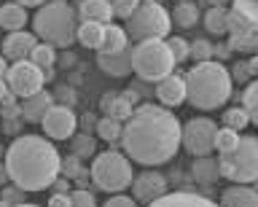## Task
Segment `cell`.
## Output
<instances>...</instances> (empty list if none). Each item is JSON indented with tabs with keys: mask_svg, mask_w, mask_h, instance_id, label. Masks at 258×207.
<instances>
[{
	"mask_svg": "<svg viewBox=\"0 0 258 207\" xmlns=\"http://www.w3.org/2000/svg\"><path fill=\"white\" fill-rule=\"evenodd\" d=\"M121 148L132 162L151 170L156 164L172 162L183 148V126L169 108L145 102L124 121Z\"/></svg>",
	"mask_w": 258,
	"mask_h": 207,
	"instance_id": "cell-1",
	"label": "cell"
},
{
	"mask_svg": "<svg viewBox=\"0 0 258 207\" xmlns=\"http://www.w3.org/2000/svg\"><path fill=\"white\" fill-rule=\"evenodd\" d=\"M6 167L14 186L22 191H43L59 178L62 156L43 134H19L6 148Z\"/></svg>",
	"mask_w": 258,
	"mask_h": 207,
	"instance_id": "cell-2",
	"label": "cell"
},
{
	"mask_svg": "<svg viewBox=\"0 0 258 207\" xmlns=\"http://www.w3.org/2000/svg\"><path fill=\"white\" fill-rule=\"evenodd\" d=\"M188 86V102L199 110H215L223 108L231 97V73L221 62H197L185 73Z\"/></svg>",
	"mask_w": 258,
	"mask_h": 207,
	"instance_id": "cell-3",
	"label": "cell"
},
{
	"mask_svg": "<svg viewBox=\"0 0 258 207\" xmlns=\"http://www.w3.org/2000/svg\"><path fill=\"white\" fill-rule=\"evenodd\" d=\"M32 30L40 38V43L48 46H59V49H68V46L76 41L78 35V22H76V11L70 9L64 0H54V3L40 6V11L32 19Z\"/></svg>",
	"mask_w": 258,
	"mask_h": 207,
	"instance_id": "cell-4",
	"label": "cell"
},
{
	"mask_svg": "<svg viewBox=\"0 0 258 207\" xmlns=\"http://www.w3.org/2000/svg\"><path fill=\"white\" fill-rule=\"evenodd\" d=\"M172 49L164 38H153V41H140L132 49V73H137L143 81H164L175 70Z\"/></svg>",
	"mask_w": 258,
	"mask_h": 207,
	"instance_id": "cell-5",
	"label": "cell"
},
{
	"mask_svg": "<svg viewBox=\"0 0 258 207\" xmlns=\"http://www.w3.org/2000/svg\"><path fill=\"white\" fill-rule=\"evenodd\" d=\"M129 162L132 159L126 154H121V151H102V154L94 156L89 178L94 180L97 188L108 191V194H121L135 180V172H132V164Z\"/></svg>",
	"mask_w": 258,
	"mask_h": 207,
	"instance_id": "cell-6",
	"label": "cell"
},
{
	"mask_svg": "<svg viewBox=\"0 0 258 207\" xmlns=\"http://www.w3.org/2000/svg\"><path fill=\"white\" fill-rule=\"evenodd\" d=\"M221 172L223 178H229L231 183H258V137L245 134L239 140V146L231 154H223L221 159Z\"/></svg>",
	"mask_w": 258,
	"mask_h": 207,
	"instance_id": "cell-7",
	"label": "cell"
},
{
	"mask_svg": "<svg viewBox=\"0 0 258 207\" xmlns=\"http://www.w3.org/2000/svg\"><path fill=\"white\" fill-rule=\"evenodd\" d=\"M172 27V14L161 3H140L137 11L129 17V38L132 41H153V38H164Z\"/></svg>",
	"mask_w": 258,
	"mask_h": 207,
	"instance_id": "cell-8",
	"label": "cell"
},
{
	"mask_svg": "<svg viewBox=\"0 0 258 207\" xmlns=\"http://www.w3.org/2000/svg\"><path fill=\"white\" fill-rule=\"evenodd\" d=\"M221 126H215L213 118L207 116H197L183 126V151L191 154L194 159L199 156H210L215 151V134Z\"/></svg>",
	"mask_w": 258,
	"mask_h": 207,
	"instance_id": "cell-9",
	"label": "cell"
},
{
	"mask_svg": "<svg viewBox=\"0 0 258 207\" xmlns=\"http://www.w3.org/2000/svg\"><path fill=\"white\" fill-rule=\"evenodd\" d=\"M46 76L48 73H43L38 65H32L30 59H22V62H14V65L8 67L6 84H8V92L11 94L27 100V97H32V94L43 92V84L48 81Z\"/></svg>",
	"mask_w": 258,
	"mask_h": 207,
	"instance_id": "cell-10",
	"label": "cell"
},
{
	"mask_svg": "<svg viewBox=\"0 0 258 207\" xmlns=\"http://www.w3.org/2000/svg\"><path fill=\"white\" fill-rule=\"evenodd\" d=\"M40 124H43V134L48 140H73V137H76L78 118H76V113H73L70 108L51 105Z\"/></svg>",
	"mask_w": 258,
	"mask_h": 207,
	"instance_id": "cell-11",
	"label": "cell"
},
{
	"mask_svg": "<svg viewBox=\"0 0 258 207\" xmlns=\"http://www.w3.org/2000/svg\"><path fill=\"white\" fill-rule=\"evenodd\" d=\"M167 178L156 170H143L140 175H135L132 180V196L143 204H153L161 196H167Z\"/></svg>",
	"mask_w": 258,
	"mask_h": 207,
	"instance_id": "cell-12",
	"label": "cell"
},
{
	"mask_svg": "<svg viewBox=\"0 0 258 207\" xmlns=\"http://www.w3.org/2000/svg\"><path fill=\"white\" fill-rule=\"evenodd\" d=\"M156 100L161 102L164 108H180L185 100H188V86H185V76H169L164 78V81H159L156 84Z\"/></svg>",
	"mask_w": 258,
	"mask_h": 207,
	"instance_id": "cell-13",
	"label": "cell"
},
{
	"mask_svg": "<svg viewBox=\"0 0 258 207\" xmlns=\"http://www.w3.org/2000/svg\"><path fill=\"white\" fill-rule=\"evenodd\" d=\"M38 46V35L35 33H8L6 41H3V57L11 59V62H22V59H30V54L35 51Z\"/></svg>",
	"mask_w": 258,
	"mask_h": 207,
	"instance_id": "cell-14",
	"label": "cell"
},
{
	"mask_svg": "<svg viewBox=\"0 0 258 207\" xmlns=\"http://www.w3.org/2000/svg\"><path fill=\"white\" fill-rule=\"evenodd\" d=\"M132 105H135V94L132 92H108V94H102V100H100L102 113L116 118V121H121V124L135 113Z\"/></svg>",
	"mask_w": 258,
	"mask_h": 207,
	"instance_id": "cell-15",
	"label": "cell"
},
{
	"mask_svg": "<svg viewBox=\"0 0 258 207\" xmlns=\"http://www.w3.org/2000/svg\"><path fill=\"white\" fill-rule=\"evenodd\" d=\"M97 65H100V70H105V73L113 76V78H124V76L132 73V49L113 51V54L100 51L97 54Z\"/></svg>",
	"mask_w": 258,
	"mask_h": 207,
	"instance_id": "cell-16",
	"label": "cell"
},
{
	"mask_svg": "<svg viewBox=\"0 0 258 207\" xmlns=\"http://www.w3.org/2000/svg\"><path fill=\"white\" fill-rule=\"evenodd\" d=\"M51 105H54V97H51V94H48V92H38V94H32V97L22 100L19 116L24 118V121H30V124H40Z\"/></svg>",
	"mask_w": 258,
	"mask_h": 207,
	"instance_id": "cell-17",
	"label": "cell"
},
{
	"mask_svg": "<svg viewBox=\"0 0 258 207\" xmlns=\"http://www.w3.org/2000/svg\"><path fill=\"white\" fill-rule=\"evenodd\" d=\"M148 207H221V204H215L213 199L202 194H194V191H172V194L161 196L159 202H153Z\"/></svg>",
	"mask_w": 258,
	"mask_h": 207,
	"instance_id": "cell-18",
	"label": "cell"
},
{
	"mask_svg": "<svg viewBox=\"0 0 258 207\" xmlns=\"http://www.w3.org/2000/svg\"><path fill=\"white\" fill-rule=\"evenodd\" d=\"M78 17H81V22H100V25H110L113 6H110V0H81V3H78Z\"/></svg>",
	"mask_w": 258,
	"mask_h": 207,
	"instance_id": "cell-19",
	"label": "cell"
},
{
	"mask_svg": "<svg viewBox=\"0 0 258 207\" xmlns=\"http://www.w3.org/2000/svg\"><path fill=\"white\" fill-rule=\"evenodd\" d=\"M191 175L199 186H213V183H218L223 178L221 162H218V159H210V156H199V159H194V164H191Z\"/></svg>",
	"mask_w": 258,
	"mask_h": 207,
	"instance_id": "cell-20",
	"label": "cell"
},
{
	"mask_svg": "<svg viewBox=\"0 0 258 207\" xmlns=\"http://www.w3.org/2000/svg\"><path fill=\"white\" fill-rule=\"evenodd\" d=\"M221 207H258V191L250 186H229L221 194Z\"/></svg>",
	"mask_w": 258,
	"mask_h": 207,
	"instance_id": "cell-21",
	"label": "cell"
},
{
	"mask_svg": "<svg viewBox=\"0 0 258 207\" xmlns=\"http://www.w3.org/2000/svg\"><path fill=\"white\" fill-rule=\"evenodd\" d=\"M24 25H27V9H24V6H19L16 0L0 6V27L3 30L19 33V30H24Z\"/></svg>",
	"mask_w": 258,
	"mask_h": 207,
	"instance_id": "cell-22",
	"label": "cell"
},
{
	"mask_svg": "<svg viewBox=\"0 0 258 207\" xmlns=\"http://www.w3.org/2000/svg\"><path fill=\"white\" fill-rule=\"evenodd\" d=\"M105 27L108 25H100V22H81L76 41L84 46V49H97L100 51L102 43H105Z\"/></svg>",
	"mask_w": 258,
	"mask_h": 207,
	"instance_id": "cell-23",
	"label": "cell"
},
{
	"mask_svg": "<svg viewBox=\"0 0 258 207\" xmlns=\"http://www.w3.org/2000/svg\"><path fill=\"white\" fill-rule=\"evenodd\" d=\"M124 49H129V33L118 25H108L105 27V43L100 51L113 54V51H124Z\"/></svg>",
	"mask_w": 258,
	"mask_h": 207,
	"instance_id": "cell-24",
	"label": "cell"
},
{
	"mask_svg": "<svg viewBox=\"0 0 258 207\" xmlns=\"http://www.w3.org/2000/svg\"><path fill=\"white\" fill-rule=\"evenodd\" d=\"M229 14L226 9H215V6H210L207 14H205V27L210 35H226L229 33Z\"/></svg>",
	"mask_w": 258,
	"mask_h": 207,
	"instance_id": "cell-25",
	"label": "cell"
},
{
	"mask_svg": "<svg viewBox=\"0 0 258 207\" xmlns=\"http://www.w3.org/2000/svg\"><path fill=\"white\" fill-rule=\"evenodd\" d=\"M172 22L180 30H188L194 27L199 22V9H197V3H177L175 6V11H172Z\"/></svg>",
	"mask_w": 258,
	"mask_h": 207,
	"instance_id": "cell-26",
	"label": "cell"
},
{
	"mask_svg": "<svg viewBox=\"0 0 258 207\" xmlns=\"http://www.w3.org/2000/svg\"><path fill=\"white\" fill-rule=\"evenodd\" d=\"M239 140H242V134L237 129H229V126H221L215 134V151H221V156L223 154H231L234 148L239 146Z\"/></svg>",
	"mask_w": 258,
	"mask_h": 207,
	"instance_id": "cell-27",
	"label": "cell"
},
{
	"mask_svg": "<svg viewBox=\"0 0 258 207\" xmlns=\"http://www.w3.org/2000/svg\"><path fill=\"white\" fill-rule=\"evenodd\" d=\"M97 134L108 143H116V140H121V134H124V124L116 121V118H110V116H105L97 121Z\"/></svg>",
	"mask_w": 258,
	"mask_h": 207,
	"instance_id": "cell-28",
	"label": "cell"
},
{
	"mask_svg": "<svg viewBox=\"0 0 258 207\" xmlns=\"http://www.w3.org/2000/svg\"><path fill=\"white\" fill-rule=\"evenodd\" d=\"M70 148H73V156H78L81 162H84V159L94 156V151H97V143H94V137H92V134L81 132V134H76V137H73Z\"/></svg>",
	"mask_w": 258,
	"mask_h": 207,
	"instance_id": "cell-29",
	"label": "cell"
},
{
	"mask_svg": "<svg viewBox=\"0 0 258 207\" xmlns=\"http://www.w3.org/2000/svg\"><path fill=\"white\" fill-rule=\"evenodd\" d=\"M54 46H48V43H38L35 46V51L30 54V62L32 65H38L40 70H43V73H48V70L54 67Z\"/></svg>",
	"mask_w": 258,
	"mask_h": 207,
	"instance_id": "cell-30",
	"label": "cell"
},
{
	"mask_svg": "<svg viewBox=\"0 0 258 207\" xmlns=\"http://www.w3.org/2000/svg\"><path fill=\"white\" fill-rule=\"evenodd\" d=\"M242 108L247 110L250 121L258 124V81L245 86V92H242Z\"/></svg>",
	"mask_w": 258,
	"mask_h": 207,
	"instance_id": "cell-31",
	"label": "cell"
},
{
	"mask_svg": "<svg viewBox=\"0 0 258 207\" xmlns=\"http://www.w3.org/2000/svg\"><path fill=\"white\" fill-rule=\"evenodd\" d=\"M247 124H250V116H247L245 108H229V110L223 113V126H229V129L242 132Z\"/></svg>",
	"mask_w": 258,
	"mask_h": 207,
	"instance_id": "cell-32",
	"label": "cell"
},
{
	"mask_svg": "<svg viewBox=\"0 0 258 207\" xmlns=\"http://www.w3.org/2000/svg\"><path fill=\"white\" fill-rule=\"evenodd\" d=\"M0 202H6L8 207H22L24 204V191L19 186H3V191H0Z\"/></svg>",
	"mask_w": 258,
	"mask_h": 207,
	"instance_id": "cell-33",
	"label": "cell"
},
{
	"mask_svg": "<svg viewBox=\"0 0 258 207\" xmlns=\"http://www.w3.org/2000/svg\"><path fill=\"white\" fill-rule=\"evenodd\" d=\"M113 17H118V19H126L137 11V6H140V0H113Z\"/></svg>",
	"mask_w": 258,
	"mask_h": 207,
	"instance_id": "cell-34",
	"label": "cell"
},
{
	"mask_svg": "<svg viewBox=\"0 0 258 207\" xmlns=\"http://www.w3.org/2000/svg\"><path fill=\"white\" fill-rule=\"evenodd\" d=\"M213 54H215L213 43L205 41V38H202V41H194V43H191V57L197 59V62H210V57H213Z\"/></svg>",
	"mask_w": 258,
	"mask_h": 207,
	"instance_id": "cell-35",
	"label": "cell"
},
{
	"mask_svg": "<svg viewBox=\"0 0 258 207\" xmlns=\"http://www.w3.org/2000/svg\"><path fill=\"white\" fill-rule=\"evenodd\" d=\"M169 49H172V57L175 62H185V59H191V43H185L183 38H169Z\"/></svg>",
	"mask_w": 258,
	"mask_h": 207,
	"instance_id": "cell-36",
	"label": "cell"
},
{
	"mask_svg": "<svg viewBox=\"0 0 258 207\" xmlns=\"http://www.w3.org/2000/svg\"><path fill=\"white\" fill-rule=\"evenodd\" d=\"M70 207H97V199L92 191H86V188H76L70 194Z\"/></svg>",
	"mask_w": 258,
	"mask_h": 207,
	"instance_id": "cell-37",
	"label": "cell"
},
{
	"mask_svg": "<svg viewBox=\"0 0 258 207\" xmlns=\"http://www.w3.org/2000/svg\"><path fill=\"white\" fill-rule=\"evenodd\" d=\"M62 172H64V178H81L84 175V164H81V159L78 156H64V162H62Z\"/></svg>",
	"mask_w": 258,
	"mask_h": 207,
	"instance_id": "cell-38",
	"label": "cell"
},
{
	"mask_svg": "<svg viewBox=\"0 0 258 207\" xmlns=\"http://www.w3.org/2000/svg\"><path fill=\"white\" fill-rule=\"evenodd\" d=\"M140 202H137L135 196H126V194H113L108 202H105L102 207H137Z\"/></svg>",
	"mask_w": 258,
	"mask_h": 207,
	"instance_id": "cell-39",
	"label": "cell"
},
{
	"mask_svg": "<svg viewBox=\"0 0 258 207\" xmlns=\"http://www.w3.org/2000/svg\"><path fill=\"white\" fill-rule=\"evenodd\" d=\"M6 76H8V67H6V57H0V100L8 94V84H6Z\"/></svg>",
	"mask_w": 258,
	"mask_h": 207,
	"instance_id": "cell-40",
	"label": "cell"
},
{
	"mask_svg": "<svg viewBox=\"0 0 258 207\" xmlns=\"http://www.w3.org/2000/svg\"><path fill=\"white\" fill-rule=\"evenodd\" d=\"M46 207H70V194H54Z\"/></svg>",
	"mask_w": 258,
	"mask_h": 207,
	"instance_id": "cell-41",
	"label": "cell"
},
{
	"mask_svg": "<svg viewBox=\"0 0 258 207\" xmlns=\"http://www.w3.org/2000/svg\"><path fill=\"white\" fill-rule=\"evenodd\" d=\"M54 188H56V194H68L70 180H68V178H56V180H54Z\"/></svg>",
	"mask_w": 258,
	"mask_h": 207,
	"instance_id": "cell-42",
	"label": "cell"
},
{
	"mask_svg": "<svg viewBox=\"0 0 258 207\" xmlns=\"http://www.w3.org/2000/svg\"><path fill=\"white\" fill-rule=\"evenodd\" d=\"M11 183V175H8V167L6 164H0V188L3 186H8Z\"/></svg>",
	"mask_w": 258,
	"mask_h": 207,
	"instance_id": "cell-43",
	"label": "cell"
},
{
	"mask_svg": "<svg viewBox=\"0 0 258 207\" xmlns=\"http://www.w3.org/2000/svg\"><path fill=\"white\" fill-rule=\"evenodd\" d=\"M19 6H24V9H32V6H46V0H16Z\"/></svg>",
	"mask_w": 258,
	"mask_h": 207,
	"instance_id": "cell-44",
	"label": "cell"
},
{
	"mask_svg": "<svg viewBox=\"0 0 258 207\" xmlns=\"http://www.w3.org/2000/svg\"><path fill=\"white\" fill-rule=\"evenodd\" d=\"M210 6H215V9H226V3H231V0H207Z\"/></svg>",
	"mask_w": 258,
	"mask_h": 207,
	"instance_id": "cell-45",
	"label": "cell"
},
{
	"mask_svg": "<svg viewBox=\"0 0 258 207\" xmlns=\"http://www.w3.org/2000/svg\"><path fill=\"white\" fill-rule=\"evenodd\" d=\"M177 3H194V0H177Z\"/></svg>",
	"mask_w": 258,
	"mask_h": 207,
	"instance_id": "cell-46",
	"label": "cell"
},
{
	"mask_svg": "<svg viewBox=\"0 0 258 207\" xmlns=\"http://www.w3.org/2000/svg\"><path fill=\"white\" fill-rule=\"evenodd\" d=\"M22 207H38V204H22Z\"/></svg>",
	"mask_w": 258,
	"mask_h": 207,
	"instance_id": "cell-47",
	"label": "cell"
},
{
	"mask_svg": "<svg viewBox=\"0 0 258 207\" xmlns=\"http://www.w3.org/2000/svg\"><path fill=\"white\" fill-rule=\"evenodd\" d=\"M0 156H3V148H0Z\"/></svg>",
	"mask_w": 258,
	"mask_h": 207,
	"instance_id": "cell-48",
	"label": "cell"
},
{
	"mask_svg": "<svg viewBox=\"0 0 258 207\" xmlns=\"http://www.w3.org/2000/svg\"><path fill=\"white\" fill-rule=\"evenodd\" d=\"M156 3H161V0H156Z\"/></svg>",
	"mask_w": 258,
	"mask_h": 207,
	"instance_id": "cell-49",
	"label": "cell"
}]
</instances>
